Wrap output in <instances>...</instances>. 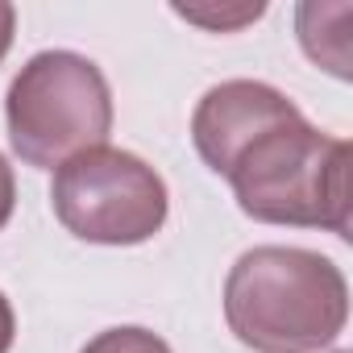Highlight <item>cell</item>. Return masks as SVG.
I'll use <instances>...</instances> for the list:
<instances>
[{
  "instance_id": "cell-1",
  "label": "cell",
  "mask_w": 353,
  "mask_h": 353,
  "mask_svg": "<svg viewBox=\"0 0 353 353\" xmlns=\"http://www.w3.org/2000/svg\"><path fill=\"white\" fill-rule=\"evenodd\" d=\"M225 320L254 353H320L345 332L349 287L324 254L258 245L225 279Z\"/></svg>"
},
{
  "instance_id": "cell-2",
  "label": "cell",
  "mask_w": 353,
  "mask_h": 353,
  "mask_svg": "<svg viewBox=\"0 0 353 353\" xmlns=\"http://www.w3.org/2000/svg\"><path fill=\"white\" fill-rule=\"evenodd\" d=\"M245 216L349 237V141L299 117L254 137L225 170Z\"/></svg>"
},
{
  "instance_id": "cell-3",
  "label": "cell",
  "mask_w": 353,
  "mask_h": 353,
  "mask_svg": "<svg viewBox=\"0 0 353 353\" xmlns=\"http://www.w3.org/2000/svg\"><path fill=\"white\" fill-rule=\"evenodd\" d=\"M9 145L26 166H63L104 145L112 129V92L104 71L75 50L34 54L5 96Z\"/></svg>"
},
{
  "instance_id": "cell-4",
  "label": "cell",
  "mask_w": 353,
  "mask_h": 353,
  "mask_svg": "<svg viewBox=\"0 0 353 353\" xmlns=\"http://www.w3.org/2000/svg\"><path fill=\"white\" fill-rule=\"evenodd\" d=\"M50 204L63 229L92 245H141L166 225L162 174L129 150L92 145L54 170Z\"/></svg>"
},
{
  "instance_id": "cell-5",
  "label": "cell",
  "mask_w": 353,
  "mask_h": 353,
  "mask_svg": "<svg viewBox=\"0 0 353 353\" xmlns=\"http://www.w3.org/2000/svg\"><path fill=\"white\" fill-rule=\"evenodd\" d=\"M291 117H299V108L279 88L258 83V79H229V83L208 88L204 100L196 104L192 141H196L200 158L216 174H225L254 137H262L266 129H274Z\"/></svg>"
},
{
  "instance_id": "cell-6",
  "label": "cell",
  "mask_w": 353,
  "mask_h": 353,
  "mask_svg": "<svg viewBox=\"0 0 353 353\" xmlns=\"http://www.w3.org/2000/svg\"><path fill=\"white\" fill-rule=\"evenodd\" d=\"M79 353H170V345L150 328L125 324V328H108V332L92 336Z\"/></svg>"
},
{
  "instance_id": "cell-7",
  "label": "cell",
  "mask_w": 353,
  "mask_h": 353,
  "mask_svg": "<svg viewBox=\"0 0 353 353\" xmlns=\"http://www.w3.org/2000/svg\"><path fill=\"white\" fill-rule=\"evenodd\" d=\"M174 13L188 17V21H196V26H208V30H237L245 21H258L266 13V5H241L233 13H225V9L221 13H208V9H192V5H174Z\"/></svg>"
},
{
  "instance_id": "cell-8",
  "label": "cell",
  "mask_w": 353,
  "mask_h": 353,
  "mask_svg": "<svg viewBox=\"0 0 353 353\" xmlns=\"http://www.w3.org/2000/svg\"><path fill=\"white\" fill-rule=\"evenodd\" d=\"M13 204H17V183H13V166L5 162V154H0V229L9 225V216H13Z\"/></svg>"
},
{
  "instance_id": "cell-9",
  "label": "cell",
  "mask_w": 353,
  "mask_h": 353,
  "mask_svg": "<svg viewBox=\"0 0 353 353\" xmlns=\"http://www.w3.org/2000/svg\"><path fill=\"white\" fill-rule=\"evenodd\" d=\"M13 30H17V9L0 0V63H5V54L13 46Z\"/></svg>"
},
{
  "instance_id": "cell-10",
  "label": "cell",
  "mask_w": 353,
  "mask_h": 353,
  "mask_svg": "<svg viewBox=\"0 0 353 353\" xmlns=\"http://www.w3.org/2000/svg\"><path fill=\"white\" fill-rule=\"evenodd\" d=\"M13 332H17L13 303L5 299V291H0V353H9V349H13Z\"/></svg>"
}]
</instances>
